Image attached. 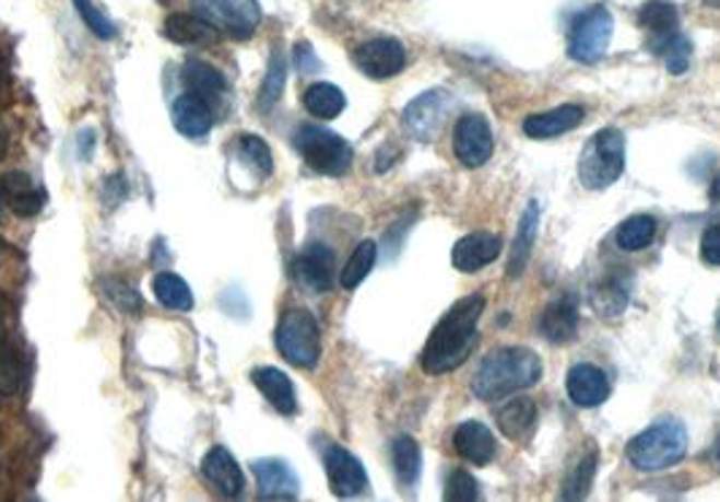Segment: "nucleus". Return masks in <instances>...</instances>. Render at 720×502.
<instances>
[{"label": "nucleus", "mask_w": 720, "mask_h": 502, "mask_svg": "<svg viewBox=\"0 0 720 502\" xmlns=\"http://www.w3.org/2000/svg\"><path fill=\"white\" fill-rule=\"evenodd\" d=\"M212 109H209L206 101L196 93H181L174 101V126L179 133L190 139H201L212 131Z\"/></svg>", "instance_id": "nucleus-23"}, {"label": "nucleus", "mask_w": 720, "mask_h": 502, "mask_svg": "<svg viewBox=\"0 0 720 502\" xmlns=\"http://www.w3.org/2000/svg\"><path fill=\"white\" fill-rule=\"evenodd\" d=\"M22 359L16 348L0 346V394H16L22 388Z\"/></svg>", "instance_id": "nucleus-37"}, {"label": "nucleus", "mask_w": 720, "mask_h": 502, "mask_svg": "<svg viewBox=\"0 0 720 502\" xmlns=\"http://www.w3.org/2000/svg\"><path fill=\"white\" fill-rule=\"evenodd\" d=\"M498 256H501V240L496 234H487V231H474V234H467L463 240L456 242V247H452V267L472 275L496 261Z\"/></svg>", "instance_id": "nucleus-18"}, {"label": "nucleus", "mask_w": 720, "mask_h": 502, "mask_svg": "<svg viewBox=\"0 0 720 502\" xmlns=\"http://www.w3.org/2000/svg\"><path fill=\"white\" fill-rule=\"evenodd\" d=\"M685 454H688V432L674 419L656 421L626 445L628 462L639 472L669 470L683 462Z\"/></svg>", "instance_id": "nucleus-3"}, {"label": "nucleus", "mask_w": 720, "mask_h": 502, "mask_svg": "<svg viewBox=\"0 0 720 502\" xmlns=\"http://www.w3.org/2000/svg\"><path fill=\"white\" fill-rule=\"evenodd\" d=\"M591 304L601 318H615L628 307V288L615 278H606L591 291Z\"/></svg>", "instance_id": "nucleus-32"}, {"label": "nucleus", "mask_w": 720, "mask_h": 502, "mask_svg": "<svg viewBox=\"0 0 720 502\" xmlns=\"http://www.w3.org/2000/svg\"><path fill=\"white\" fill-rule=\"evenodd\" d=\"M452 448H456L461 459L482 467L496 456V437H493V432L482 421H463L452 432Z\"/></svg>", "instance_id": "nucleus-19"}, {"label": "nucleus", "mask_w": 720, "mask_h": 502, "mask_svg": "<svg viewBox=\"0 0 720 502\" xmlns=\"http://www.w3.org/2000/svg\"><path fill=\"white\" fill-rule=\"evenodd\" d=\"M79 9V16L84 20V25L90 27V31L95 33L98 38H115L117 36V27L111 25L109 20H106L104 11L95 5V0H73Z\"/></svg>", "instance_id": "nucleus-39"}, {"label": "nucleus", "mask_w": 720, "mask_h": 502, "mask_svg": "<svg viewBox=\"0 0 720 502\" xmlns=\"http://www.w3.org/2000/svg\"><path fill=\"white\" fill-rule=\"evenodd\" d=\"M152 288H155V296L163 307L179 310V313L192 310V291H190V285L179 278V275H174V272L157 275L155 285Z\"/></svg>", "instance_id": "nucleus-33"}, {"label": "nucleus", "mask_w": 720, "mask_h": 502, "mask_svg": "<svg viewBox=\"0 0 720 502\" xmlns=\"http://www.w3.org/2000/svg\"><path fill=\"white\" fill-rule=\"evenodd\" d=\"M482 310H485L482 293H469L447 310L423 348V370L428 375H445L467 361L477 340Z\"/></svg>", "instance_id": "nucleus-1"}, {"label": "nucleus", "mask_w": 720, "mask_h": 502, "mask_svg": "<svg viewBox=\"0 0 720 502\" xmlns=\"http://www.w3.org/2000/svg\"><path fill=\"white\" fill-rule=\"evenodd\" d=\"M718 326H720V324H718Z\"/></svg>", "instance_id": "nucleus-49"}, {"label": "nucleus", "mask_w": 720, "mask_h": 502, "mask_svg": "<svg viewBox=\"0 0 720 502\" xmlns=\"http://www.w3.org/2000/svg\"><path fill=\"white\" fill-rule=\"evenodd\" d=\"M5 342V331H3V318H0V346Z\"/></svg>", "instance_id": "nucleus-47"}, {"label": "nucleus", "mask_w": 720, "mask_h": 502, "mask_svg": "<svg viewBox=\"0 0 720 502\" xmlns=\"http://www.w3.org/2000/svg\"><path fill=\"white\" fill-rule=\"evenodd\" d=\"M276 348L291 364L311 370L320 359V329L306 310H287L276 326Z\"/></svg>", "instance_id": "nucleus-6"}, {"label": "nucleus", "mask_w": 720, "mask_h": 502, "mask_svg": "<svg viewBox=\"0 0 720 502\" xmlns=\"http://www.w3.org/2000/svg\"><path fill=\"white\" fill-rule=\"evenodd\" d=\"M566 392L577 408H599L610 397V377L597 364H575L566 375Z\"/></svg>", "instance_id": "nucleus-14"}, {"label": "nucleus", "mask_w": 720, "mask_h": 502, "mask_svg": "<svg viewBox=\"0 0 720 502\" xmlns=\"http://www.w3.org/2000/svg\"><path fill=\"white\" fill-rule=\"evenodd\" d=\"M582 120H586V112H582V106L564 104V106H555V109H550V112H542V115L526 117L523 131H526V137H531V139H553V137H560V133H566V131H575Z\"/></svg>", "instance_id": "nucleus-21"}, {"label": "nucleus", "mask_w": 720, "mask_h": 502, "mask_svg": "<svg viewBox=\"0 0 720 502\" xmlns=\"http://www.w3.org/2000/svg\"><path fill=\"white\" fill-rule=\"evenodd\" d=\"M326 472L337 498H358L368 489V476L361 459L342 445L331 443L326 448Z\"/></svg>", "instance_id": "nucleus-11"}, {"label": "nucleus", "mask_w": 720, "mask_h": 502, "mask_svg": "<svg viewBox=\"0 0 720 502\" xmlns=\"http://www.w3.org/2000/svg\"><path fill=\"white\" fill-rule=\"evenodd\" d=\"M255 478H258L260 500H296L300 481L285 459H258L255 462Z\"/></svg>", "instance_id": "nucleus-17"}, {"label": "nucleus", "mask_w": 720, "mask_h": 502, "mask_svg": "<svg viewBox=\"0 0 720 502\" xmlns=\"http://www.w3.org/2000/svg\"><path fill=\"white\" fill-rule=\"evenodd\" d=\"M536 421H540V410H536L534 399L529 397L509 399V402H504V408L496 410L498 430L512 443L531 440V434L536 430Z\"/></svg>", "instance_id": "nucleus-20"}, {"label": "nucleus", "mask_w": 720, "mask_h": 502, "mask_svg": "<svg viewBox=\"0 0 720 502\" xmlns=\"http://www.w3.org/2000/svg\"><path fill=\"white\" fill-rule=\"evenodd\" d=\"M656 55H661L663 60H666V69L672 73H683L688 69V58H691V42L688 38H683L677 33V36L669 38L666 44L659 49Z\"/></svg>", "instance_id": "nucleus-40"}, {"label": "nucleus", "mask_w": 720, "mask_h": 502, "mask_svg": "<svg viewBox=\"0 0 720 502\" xmlns=\"http://www.w3.org/2000/svg\"><path fill=\"white\" fill-rule=\"evenodd\" d=\"M612 27V14L601 5L582 11L569 31V58L577 63H599L610 47Z\"/></svg>", "instance_id": "nucleus-8"}, {"label": "nucleus", "mask_w": 720, "mask_h": 502, "mask_svg": "<svg viewBox=\"0 0 720 502\" xmlns=\"http://www.w3.org/2000/svg\"><path fill=\"white\" fill-rule=\"evenodd\" d=\"M623 168H626V139L617 128H601L599 133H593L582 147L580 163H577L580 183L588 190L610 188L612 183H617Z\"/></svg>", "instance_id": "nucleus-4"}, {"label": "nucleus", "mask_w": 720, "mask_h": 502, "mask_svg": "<svg viewBox=\"0 0 720 502\" xmlns=\"http://www.w3.org/2000/svg\"><path fill=\"white\" fill-rule=\"evenodd\" d=\"M577 329H580V313H577V299L571 293H564L542 310L540 335L553 346L575 340Z\"/></svg>", "instance_id": "nucleus-15"}, {"label": "nucleus", "mask_w": 720, "mask_h": 502, "mask_svg": "<svg viewBox=\"0 0 720 502\" xmlns=\"http://www.w3.org/2000/svg\"><path fill=\"white\" fill-rule=\"evenodd\" d=\"M710 199H712V201H720V177L712 179V185H710Z\"/></svg>", "instance_id": "nucleus-45"}, {"label": "nucleus", "mask_w": 720, "mask_h": 502, "mask_svg": "<svg viewBox=\"0 0 720 502\" xmlns=\"http://www.w3.org/2000/svg\"><path fill=\"white\" fill-rule=\"evenodd\" d=\"M239 155L244 157V163L258 174V177H269V174L274 172V157H271L269 144H265L260 137H241Z\"/></svg>", "instance_id": "nucleus-36"}, {"label": "nucleus", "mask_w": 720, "mask_h": 502, "mask_svg": "<svg viewBox=\"0 0 720 502\" xmlns=\"http://www.w3.org/2000/svg\"><path fill=\"white\" fill-rule=\"evenodd\" d=\"M656 218L650 215H632L628 220H623L621 225H617V234H615V242L621 250L626 253H637V250H645V247L650 245V242L656 240Z\"/></svg>", "instance_id": "nucleus-31"}, {"label": "nucleus", "mask_w": 720, "mask_h": 502, "mask_svg": "<svg viewBox=\"0 0 720 502\" xmlns=\"http://www.w3.org/2000/svg\"><path fill=\"white\" fill-rule=\"evenodd\" d=\"M185 82H187V87H190V93L201 95L206 104L209 101L220 98V95L225 93V87H228L223 73L214 69V66L203 63V60H187Z\"/></svg>", "instance_id": "nucleus-29"}, {"label": "nucleus", "mask_w": 720, "mask_h": 502, "mask_svg": "<svg viewBox=\"0 0 720 502\" xmlns=\"http://www.w3.org/2000/svg\"><path fill=\"white\" fill-rule=\"evenodd\" d=\"M5 152H9V133H5V126L0 122V161L5 157Z\"/></svg>", "instance_id": "nucleus-44"}, {"label": "nucleus", "mask_w": 720, "mask_h": 502, "mask_svg": "<svg viewBox=\"0 0 720 502\" xmlns=\"http://www.w3.org/2000/svg\"><path fill=\"white\" fill-rule=\"evenodd\" d=\"M482 498L480 483L472 472L452 470L445 483V500L447 502H477Z\"/></svg>", "instance_id": "nucleus-38"}, {"label": "nucleus", "mask_w": 720, "mask_h": 502, "mask_svg": "<svg viewBox=\"0 0 720 502\" xmlns=\"http://www.w3.org/2000/svg\"><path fill=\"white\" fill-rule=\"evenodd\" d=\"M390 459H393V470L396 478L401 481V487H415L423 465V454L417 440L410 437V434L396 437L393 445H390Z\"/></svg>", "instance_id": "nucleus-27"}, {"label": "nucleus", "mask_w": 720, "mask_h": 502, "mask_svg": "<svg viewBox=\"0 0 720 502\" xmlns=\"http://www.w3.org/2000/svg\"><path fill=\"white\" fill-rule=\"evenodd\" d=\"M374 264H377V245H374L371 240H363L361 245L353 250L350 261L344 264L342 285L347 288V291L358 288L363 283V280L368 278V272H371V269H374Z\"/></svg>", "instance_id": "nucleus-35"}, {"label": "nucleus", "mask_w": 720, "mask_h": 502, "mask_svg": "<svg viewBox=\"0 0 720 502\" xmlns=\"http://www.w3.org/2000/svg\"><path fill=\"white\" fill-rule=\"evenodd\" d=\"M304 106L311 117H317V120H333V117H339L344 112L347 98H344V93L337 87V84L315 82L311 87H306Z\"/></svg>", "instance_id": "nucleus-28"}, {"label": "nucleus", "mask_w": 720, "mask_h": 502, "mask_svg": "<svg viewBox=\"0 0 720 502\" xmlns=\"http://www.w3.org/2000/svg\"><path fill=\"white\" fill-rule=\"evenodd\" d=\"M5 199H9V196H5L3 185H0V212H3V205H5Z\"/></svg>", "instance_id": "nucleus-46"}, {"label": "nucleus", "mask_w": 720, "mask_h": 502, "mask_svg": "<svg viewBox=\"0 0 720 502\" xmlns=\"http://www.w3.org/2000/svg\"><path fill=\"white\" fill-rule=\"evenodd\" d=\"M192 14L231 38H249L258 31V0H192Z\"/></svg>", "instance_id": "nucleus-7"}, {"label": "nucleus", "mask_w": 720, "mask_h": 502, "mask_svg": "<svg viewBox=\"0 0 720 502\" xmlns=\"http://www.w3.org/2000/svg\"><path fill=\"white\" fill-rule=\"evenodd\" d=\"M707 5H712V9H720V0H705Z\"/></svg>", "instance_id": "nucleus-48"}, {"label": "nucleus", "mask_w": 720, "mask_h": 502, "mask_svg": "<svg viewBox=\"0 0 720 502\" xmlns=\"http://www.w3.org/2000/svg\"><path fill=\"white\" fill-rule=\"evenodd\" d=\"M293 275L306 291L326 293L333 288V275H337V258L328 245H309L300 250V256L293 264Z\"/></svg>", "instance_id": "nucleus-13"}, {"label": "nucleus", "mask_w": 720, "mask_h": 502, "mask_svg": "<svg viewBox=\"0 0 720 502\" xmlns=\"http://www.w3.org/2000/svg\"><path fill=\"white\" fill-rule=\"evenodd\" d=\"M201 470H203V478L212 483L214 492L223 494V498H228V500L241 498L244 472H241L239 462L231 456L228 448H223V445H214V448L203 456Z\"/></svg>", "instance_id": "nucleus-16"}, {"label": "nucleus", "mask_w": 720, "mask_h": 502, "mask_svg": "<svg viewBox=\"0 0 720 502\" xmlns=\"http://www.w3.org/2000/svg\"><path fill=\"white\" fill-rule=\"evenodd\" d=\"M285 77H287V60L280 49H274L269 60V69H265V79L260 84V95H258V106L263 112H269L271 106L280 101L282 90H285Z\"/></svg>", "instance_id": "nucleus-34"}, {"label": "nucleus", "mask_w": 720, "mask_h": 502, "mask_svg": "<svg viewBox=\"0 0 720 502\" xmlns=\"http://www.w3.org/2000/svg\"><path fill=\"white\" fill-rule=\"evenodd\" d=\"M701 258L710 267H720V223H712L701 236Z\"/></svg>", "instance_id": "nucleus-43"}, {"label": "nucleus", "mask_w": 720, "mask_h": 502, "mask_svg": "<svg viewBox=\"0 0 720 502\" xmlns=\"http://www.w3.org/2000/svg\"><path fill=\"white\" fill-rule=\"evenodd\" d=\"M536 229H540V205L536 201H529V207L520 215V225L518 234L512 240V250H509V261H507V272L509 278H520L529 267L531 258V247H534L536 240Z\"/></svg>", "instance_id": "nucleus-25"}, {"label": "nucleus", "mask_w": 720, "mask_h": 502, "mask_svg": "<svg viewBox=\"0 0 720 502\" xmlns=\"http://www.w3.org/2000/svg\"><path fill=\"white\" fill-rule=\"evenodd\" d=\"M252 383L263 392V397L269 399L271 408L280 410V413L293 416L298 408L296 399V388H293V381L276 366H260V370L252 372Z\"/></svg>", "instance_id": "nucleus-24"}, {"label": "nucleus", "mask_w": 720, "mask_h": 502, "mask_svg": "<svg viewBox=\"0 0 720 502\" xmlns=\"http://www.w3.org/2000/svg\"><path fill=\"white\" fill-rule=\"evenodd\" d=\"M447 109H450V95L447 90H428V93L417 95L404 109V131L417 142H430L439 131L441 120H445Z\"/></svg>", "instance_id": "nucleus-10"}, {"label": "nucleus", "mask_w": 720, "mask_h": 502, "mask_svg": "<svg viewBox=\"0 0 720 502\" xmlns=\"http://www.w3.org/2000/svg\"><path fill=\"white\" fill-rule=\"evenodd\" d=\"M597 467H599L597 448L586 451L582 459L577 462V465L569 470V476H566L560 500H586L588 494H591L593 478H597Z\"/></svg>", "instance_id": "nucleus-30"}, {"label": "nucleus", "mask_w": 720, "mask_h": 502, "mask_svg": "<svg viewBox=\"0 0 720 502\" xmlns=\"http://www.w3.org/2000/svg\"><path fill=\"white\" fill-rule=\"evenodd\" d=\"M406 63V52L396 38H371L355 49V66L371 79L396 77Z\"/></svg>", "instance_id": "nucleus-12"}, {"label": "nucleus", "mask_w": 720, "mask_h": 502, "mask_svg": "<svg viewBox=\"0 0 720 502\" xmlns=\"http://www.w3.org/2000/svg\"><path fill=\"white\" fill-rule=\"evenodd\" d=\"M452 152L467 168H477L491 161L493 131L482 115H467L456 122L452 131Z\"/></svg>", "instance_id": "nucleus-9"}, {"label": "nucleus", "mask_w": 720, "mask_h": 502, "mask_svg": "<svg viewBox=\"0 0 720 502\" xmlns=\"http://www.w3.org/2000/svg\"><path fill=\"white\" fill-rule=\"evenodd\" d=\"M639 25L650 33V52H659L669 38L680 33V14L666 0H650L639 9Z\"/></svg>", "instance_id": "nucleus-22"}, {"label": "nucleus", "mask_w": 720, "mask_h": 502, "mask_svg": "<svg viewBox=\"0 0 720 502\" xmlns=\"http://www.w3.org/2000/svg\"><path fill=\"white\" fill-rule=\"evenodd\" d=\"M296 147L309 168L328 174V177H339L353 166V147L344 142L339 133L328 131L320 126H304L296 131Z\"/></svg>", "instance_id": "nucleus-5"}, {"label": "nucleus", "mask_w": 720, "mask_h": 502, "mask_svg": "<svg viewBox=\"0 0 720 502\" xmlns=\"http://www.w3.org/2000/svg\"><path fill=\"white\" fill-rule=\"evenodd\" d=\"M106 293L120 304V310H125V313H135V310H141V296L135 293V288L111 280V283L106 285Z\"/></svg>", "instance_id": "nucleus-42"}, {"label": "nucleus", "mask_w": 720, "mask_h": 502, "mask_svg": "<svg viewBox=\"0 0 720 502\" xmlns=\"http://www.w3.org/2000/svg\"><path fill=\"white\" fill-rule=\"evenodd\" d=\"M163 33H166L168 42L185 44V47H198V44L212 42L217 31L198 14H172L166 20Z\"/></svg>", "instance_id": "nucleus-26"}, {"label": "nucleus", "mask_w": 720, "mask_h": 502, "mask_svg": "<svg viewBox=\"0 0 720 502\" xmlns=\"http://www.w3.org/2000/svg\"><path fill=\"white\" fill-rule=\"evenodd\" d=\"M542 377V359L531 348L507 346L487 351L474 370L472 392L485 402L509 397L520 388L534 386Z\"/></svg>", "instance_id": "nucleus-2"}, {"label": "nucleus", "mask_w": 720, "mask_h": 502, "mask_svg": "<svg viewBox=\"0 0 720 502\" xmlns=\"http://www.w3.org/2000/svg\"><path fill=\"white\" fill-rule=\"evenodd\" d=\"M9 205L14 210V215L20 218H33L44 210V194L36 188H25L20 194L9 196Z\"/></svg>", "instance_id": "nucleus-41"}]
</instances>
